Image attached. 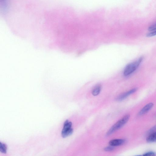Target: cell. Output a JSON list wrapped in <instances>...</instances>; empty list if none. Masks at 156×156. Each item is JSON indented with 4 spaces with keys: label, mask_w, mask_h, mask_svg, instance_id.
Instances as JSON below:
<instances>
[{
    "label": "cell",
    "mask_w": 156,
    "mask_h": 156,
    "mask_svg": "<svg viewBox=\"0 0 156 156\" xmlns=\"http://www.w3.org/2000/svg\"><path fill=\"white\" fill-rule=\"evenodd\" d=\"M130 116L129 115H126L118 120L108 131L106 133V136H110L115 131L123 127L128 121Z\"/></svg>",
    "instance_id": "7a4b0ae2"
},
{
    "label": "cell",
    "mask_w": 156,
    "mask_h": 156,
    "mask_svg": "<svg viewBox=\"0 0 156 156\" xmlns=\"http://www.w3.org/2000/svg\"><path fill=\"white\" fill-rule=\"evenodd\" d=\"M114 149V147H113L109 146L105 147L104 150L106 151H112Z\"/></svg>",
    "instance_id": "8fae6325"
},
{
    "label": "cell",
    "mask_w": 156,
    "mask_h": 156,
    "mask_svg": "<svg viewBox=\"0 0 156 156\" xmlns=\"http://www.w3.org/2000/svg\"><path fill=\"white\" fill-rule=\"evenodd\" d=\"M7 146L4 143H0V151L2 153L6 154L7 153Z\"/></svg>",
    "instance_id": "9c48e42d"
},
{
    "label": "cell",
    "mask_w": 156,
    "mask_h": 156,
    "mask_svg": "<svg viewBox=\"0 0 156 156\" xmlns=\"http://www.w3.org/2000/svg\"><path fill=\"white\" fill-rule=\"evenodd\" d=\"M143 156H156V155L154 152L150 151L145 153Z\"/></svg>",
    "instance_id": "7c38bea8"
},
{
    "label": "cell",
    "mask_w": 156,
    "mask_h": 156,
    "mask_svg": "<svg viewBox=\"0 0 156 156\" xmlns=\"http://www.w3.org/2000/svg\"><path fill=\"white\" fill-rule=\"evenodd\" d=\"M149 31H153L156 30V22L151 25L148 28Z\"/></svg>",
    "instance_id": "30bf717a"
},
{
    "label": "cell",
    "mask_w": 156,
    "mask_h": 156,
    "mask_svg": "<svg viewBox=\"0 0 156 156\" xmlns=\"http://www.w3.org/2000/svg\"><path fill=\"white\" fill-rule=\"evenodd\" d=\"M146 141L149 143L156 142V132L151 133L146 139Z\"/></svg>",
    "instance_id": "ba28073f"
},
{
    "label": "cell",
    "mask_w": 156,
    "mask_h": 156,
    "mask_svg": "<svg viewBox=\"0 0 156 156\" xmlns=\"http://www.w3.org/2000/svg\"><path fill=\"white\" fill-rule=\"evenodd\" d=\"M137 90V88H133L126 92L124 93L117 97L116 100L117 101H122L126 98L129 95L135 92Z\"/></svg>",
    "instance_id": "277c9868"
},
{
    "label": "cell",
    "mask_w": 156,
    "mask_h": 156,
    "mask_svg": "<svg viewBox=\"0 0 156 156\" xmlns=\"http://www.w3.org/2000/svg\"><path fill=\"white\" fill-rule=\"evenodd\" d=\"M125 142V140L122 139H116L110 140L109 142L110 146L113 147L121 145L123 144Z\"/></svg>",
    "instance_id": "8992f818"
},
{
    "label": "cell",
    "mask_w": 156,
    "mask_h": 156,
    "mask_svg": "<svg viewBox=\"0 0 156 156\" xmlns=\"http://www.w3.org/2000/svg\"><path fill=\"white\" fill-rule=\"evenodd\" d=\"M72 123L68 120L64 122L63 128L61 132V135L63 138L66 137L71 135L73 133V129L72 128Z\"/></svg>",
    "instance_id": "3957f363"
},
{
    "label": "cell",
    "mask_w": 156,
    "mask_h": 156,
    "mask_svg": "<svg viewBox=\"0 0 156 156\" xmlns=\"http://www.w3.org/2000/svg\"><path fill=\"white\" fill-rule=\"evenodd\" d=\"M156 131V125L154 126L150 130V132L151 133L155 132Z\"/></svg>",
    "instance_id": "5bb4252c"
},
{
    "label": "cell",
    "mask_w": 156,
    "mask_h": 156,
    "mask_svg": "<svg viewBox=\"0 0 156 156\" xmlns=\"http://www.w3.org/2000/svg\"><path fill=\"white\" fill-rule=\"evenodd\" d=\"M156 35V30L148 33L147 34V37H151Z\"/></svg>",
    "instance_id": "4fadbf2b"
},
{
    "label": "cell",
    "mask_w": 156,
    "mask_h": 156,
    "mask_svg": "<svg viewBox=\"0 0 156 156\" xmlns=\"http://www.w3.org/2000/svg\"><path fill=\"white\" fill-rule=\"evenodd\" d=\"M140 156V155H138V156Z\"/></svg>",
    "instance_id": "9a60e30c"
},
{
    "label": "cell",
    "mask_w": 156,
    "mask_h": 156,
    "mask_svg": "<svg viewBox=\"0 0 156 156\" xmlns=\"http://www.w3.org/2000/svg\"><path fill=\"white\" fill-rule=\"evenodd\" d=\"M144 59L143 56H141L136 60L128 64L125 67L123 74L128 76L135 71Z\"/></svg>",
    "instance_id": "6da1fadb"
},
{
    "label": "cell",
    "mask_w": 156,
    "mask_h": 156,
    "mask_svg": "<svg viewBox=\"0 0 156 156\" xmlns=\"http://www.w3.org/2000/svg\"><path fill=\"white\" fill-rule=\"evenodd\" d=\"M101 89V85L100 84L96 85L92 90V94L94 96L98 95L100 92Z\"/></svg>",
    "instance_id": "52a82bcc"
},
{
    "label": "cell",
    "mask_w": 156,
    "mask_h": 156,
    "mask_svg": "<svg viewBox=\"0 0 156 156\" xmlns=\"http://www.w3.org/2000/svg\"><path fill=\"white\" fill-rule=\"evenodd\" d=\"M154 104L151 102L148 103L138 113L139 115H143L149 112L153 107Z\"/></svg>",
    "instance_id": "5b68a950"
}]
</instances>
